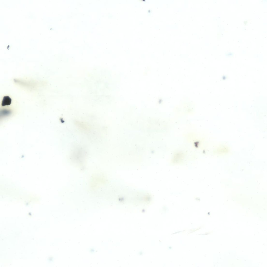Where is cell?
I'll return each instance as SVG.
<instances>
[{
  "instance_id": "obj_1",
  "label": "cell",
  "mask_w": 267,
  "mask_h": 267,
  "mask_svg": "<svg viewBox=\"0 0 267 267\" xmlns=\"http://www.w3.org/2000/svg\"><path fill=\"white\" fill-rule=\"evenodd\" d=\"M11 100L8 96H5L3 99L2 102V105L3 106H8L11 104Z\"/></svg>"
}]
</instances>
